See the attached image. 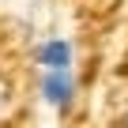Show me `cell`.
I'll return each instance as SVG.
<instances>
[{
    "instance_id": "obj_1",
    "label": "cell",
    "mask_w": 128,
    "mask_h": 128,
    "mask_svg": "<svg viewBox=\"0 0 128 128\" xmlns=\"http://www.w3.org/2000/svg\"><path fill=\"white\" fill-rule=\"evenodd\" d=\"M42 98L49 109H56L60 117H68L79 102V83L72 68H42Z\"/></svg>"
},
{
    "instance_id": "obj_2",
    "label": "cell",
    "mask_w": 128,
    "mask_h": 128,
    "mask_svg": "<svg viewBox=\"0 0 128 128\" xmlns=\"http://www.w3.org/2000/svg\"><path fill=\"white\" fill-rule=\"evenodd\" d=\"M34 64L38 68H72L76 64V45L68 38H45L34 49Z\"/></svg>"
},
{
    "instance_id": "obj_3",
    "label": "cell",
    "mask_w": 128,
    "mask_h": 128,
    "mask_svg": "<svg viewBox=\"0 0 128 128\" xmlns=\"http://www.w3.org/2000/svg\"><path fill=\"white\" fill-rule=\"evenodd\" d=\"M4 106H8V87L0 83V113H4Z\"/></svg>"
}]
</instances>
